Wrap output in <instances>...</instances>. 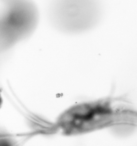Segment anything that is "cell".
<instances>
[{"label":"cell","mask_w":137,"mask_h":146,"mask_svg":"<svg viewBox=\"0 0 137 146\" xmlns=\"http://www.w3.org/2000/svg\"><path fill=\"white\" fill-rule=\"evenodd\" d=\"M115 99L107 97L74 105L59 117L57 125L66 135H76L114 127L118 122L117 107Z\"/></svg>","instance_id":"1"},{"label":"cell","mask_w":137,"mask_h":146,"mask_svg":"<svg viewBox=\"0 0 137 146\" xmlns=\"http://www.w3.org/2000/svg\"><path fill=\"white\" fill-rule=\"evenodd\" d=\"M37 7L28 1H9L1 16V48L5 51L28 36L36 29Z\"/></svg>","instance_id":"2"},{"label":"cell","mask_w":137,"mask_h":146,"mask_svg":"<svg viewBox=\"0 0 137 146\" xmlns=\"http://www.w3.org/2000/svg\"><path fill=\"white\" fill-rule=\"evenodd\" d=\"M50 15L52 23L60 30L77 33L86 30L96 24L98 11L92 1H63L52 6Z\"/></svg>","instance_id":"3"},{"label":"cell","mask_w":137,"mask_h":146,"mask_svg":"<svg viewBox=\"0 0 137 146\" xmlns=\"http://www.w3.org/2000/svg\"><path fill=\"white\" fill-rule=\"evenodd\" d=\"M1 146H13V145L7 140H2L1 141Z\"/></svg>","instance_id":"4"}]
</instances>
